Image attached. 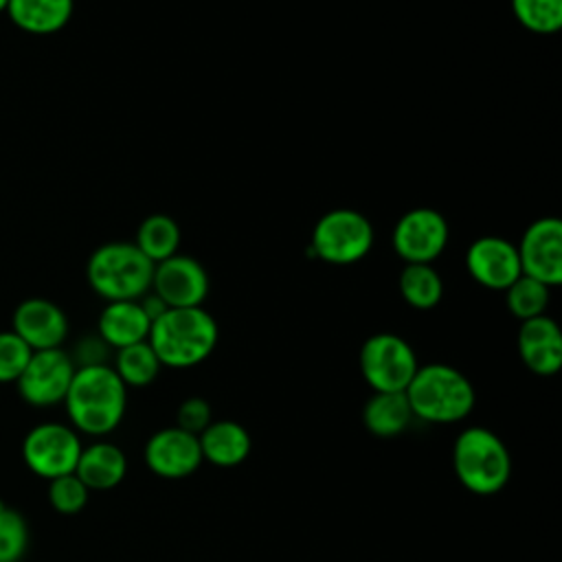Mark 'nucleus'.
I'll use <instances>...</instances> for the list:
<instances>
[{
  "instance_id": "obj_9",
  "label": "nucleus",
  "mask_w": 562,
  "mask_h": 562,
  "mask_svg": "<svg viewBox=\"0 0 562 562\" xmlns=\"http://www.w3.org/2000/svg\"><path fill=\"white\" fill-rule=\"evenodd\" d=\"M446 217L430 206H417L400 215L391 233V246L404 263H432L448 246Z\"/></svg>"
},
{
  "instance_id": "obj_17",
  "label": "nucleus",
  "mask_w": 562,
  "mask_h": 562,
  "mask_svg": "<svg viewBox=\"0 0 562 562\" xmlns=\"http://www.w3.org/2000/svg\"><path fill=\"white\" fill-rule=\"evenodd\" d=\"M75 474L90 492H108L123 483L127 474V457L112 441H92L81 448Z\"/></svg>"
},
{
  "instance_id": "obj_30",
  "label": "nucleus",
  "mask_w": 562,
  "mask_h": 562,
  "mask_svg": "<svg viewBox=\"0 0 562 562\" xmlns=\"http://www.w3.org/2000/svg\"><path fill=\"white\" fill-rule=\"evenodd\" d=\"M211 422H213L211 404L200 395H191L182 400L176 411V426L191 435H200Z\"/></svg>"
},
{
  "instance_id": "obj_3",
  "label": "nucleus",
  "mask_w": 562,
  "mask_h": 562,
  "mask_svg": "<svg viewBox=\"0 0 562 562\" xmlns=\"http://www.w3.org/2000/svg\"><path fill=\"white\" fill-rule=\"evenodd\" d=\"M404 395L413 417L428 424H457L476 404L474 384L465 373L446 362L419 364Z\"/></svg>"
},
{
  "instance_id": "obj_8",
  "label": "nucleus",
  "mask_w": 562,
  "mask_h": 562,
  "mask_svg": "<svg viewBox=\"0 0 562 562\" xmlns=\"http://www.w3.org/2000/svg\"><path fill=\"white\" fill-rule=\"evenodd\" d=\"M81 448L79 432L70 424L44 422L24 435L22 461L35 476L50 481L75 472Z\"/></svg>"
},
{
  "instance_id": "obj_27",
  "label": "nucleus",
  "mask_w": 562,
  "mask_h": 562,
  "mask_svg": "<svg viewBox=\"0 0 562 562\" xmlns=\"http://www.w3.org/2000/svg\"><path fill=\"white\" fill-rule=\"evenodd\" d=\"M29 549V522L0 498V562H18Z\"/></svg>"
},
{
  "instance_id": "obj_16",
  "label": "nucleus",
  "mask_w": 562,
  "mask_h": 562,
  "mask_svg": "<svg viewBox=\"0 0 562 562\" xmlns=\"http://www.w3.org/2000/svg\"><path fill=\"white\" fill-rule=\"evenodd\" d=\"M518 356L522 364L542 378L555 375L562 367V331L560 325L542 314L520 321L518 327Z\"/></svg>"
},
{
  "instance_id": "obj_25",
  "label": "nucleus",
  "mask_w": 562,
  "mask_h": 562,
  "mask_svg": "<svg viewBox=\"0 0 562 562\" xmlns=\"http://www.w3.org/2000/svg\"><path fill=\"white\" fill-rule=\"evenodd\" d=\"M549 301H551V288L527 274H520L505 290V305L518 321L547 314Z\"/></svg>"
},
{
  "instance_id": "obj_5",
  "label": "nucleus",
  "mask_w": 562,
  "mask_h": 562,
  "mask_svg": "<svg viewBox=\"0 0 562 562\" xmlns=\"http://www.w3.org/2000/svg\"><path fill=\"white\" fill-rule=\"evenodd\" d=\"M86 279L92 292L105 303L138 301L151 290L154 263L134 241H108L88 257Z\"/></svg>"
},
{
  "instance_id": "obj_18",
  "label": "nucleus",
  "mask_w": 562,
  "mask_h": 562,
  "mask_svg": "<svg viewBox=\"0 0 562 562\" xmlns=\"http://www.w3.org/2000/svg\"><path fill=\"white\" fill-rule=\"evenodd\" d=\"M149 327L151 321L138 301H110L97 318V334L114 351L147 340Z\"/></svg>"
},
{
  "instance_id": "obj_24",
  "label": "nucleus",
  "mask_w": 562,
  "mask_h": 562,
  "mask_svg": "<svg viewBox=\"0 0 562 562\" xmlns=\"http://www.w3.org/2000/svg\"><path fill=\"white\" fill-rule=\"evenodd\" d=\"M112 369L116 371V375L127 389H143L158 378L162 364L154 353L151 345L143 340V342H134L123 349H116Z\"/></svg>"
},
{
  "instance_id": "obj_26",
  "label": "nucleus",
  "mask_w": 562,
  "mask_h": 562,
  "mask_svg": "<svg viewBox=\"0 0 562 562\" xmlns=\"http://www.w3.org/2000/svg\"><path fill=\"white\" fill-rule=\"evenodd\" d=\"M514 18L536 35H553L562 29V0H512Z\"/></svg>"
},
{
  "instance_id": "obj_32",
  "label": "nucleus",
  "mask_w": 562,
  "mask_h": 562,
  "mask_svg": "<svg viewBox=\"0 0 562 562\" xmlns=\"http://www.w3.org/2000/svg\"><path fill=\"white\" fill-rule=\"evenodd\" d=\"M7 4H9V0H0V13L7 11Z\"/></svg>"
},
{
  "instance_id": "obj_10",
  "label": "nucleus",
  "mask_w": 562,
  "mask_h": 562,
  "mask_svg": "<svg viewBox=\"0 0 562 562\" xmlns=\"http://www.w3.org/2000/svg\"><path fill=\"white\" fill-rule=\"evenodd\" d=\"M75 362L68 351L42 349L33 351L24 371L15 380L20 397L35 408H50L64 402L70 380L75 375Z\"/></svg>"
},
{
  "instance_id": "obj_4",
  "label": "nucleus",
  "mask_w": 562,
  "mask_h": 562,
  "mask_svg": "<svg viewBox=\"0 0 562 562\" xmlns=\"http://www.w3.org/2000/svg\"><path fill=\"white\" fill-rule=\"evenodd\" d=\"M452 470L468 492L494 496L512 479V452L494 430L468 426L454 439Z\"/></svg>"
},
{
  "instance_id": "obj_28",
  "label": "nucleus",
  "mask_w": 562,
  "mask_h": 562,
  "mask_svg": "<svg viewBox=\"0 0 562 562\" xmlns=\"http://www.w3.org/2000/svg\"><path fill=\"white\" fill-rule=\"evenodd\" d=\"M88 498L90 490L75 472L48 481V503L61 516L79 514L88 505Z\"/></svg>"
},
{
  "instance_id": "obj_13",
  "label": "nucleus",
  "mask_w": 562,
  "mask_h": 562,
  "mask_svg": "<svg viewBox=\"0 0 562 562\" xmlns=\"http://www.w3.org/2000/svg\"><path fill=\"white\" fill-rule=\"evenodd\" d=\"M143 459L151 474L167 481L191 476L204 461L198 435H191L178 426L156 430L145 441Z\"/></svg>"
},
{
  "instance_id": "obj_2",
  "label": "nucleus",
  "mask_w": 562,
  "mask_h": 562,
  "mask_svg": "<svg viewBox=\"0 0 562 562\" xmlns=\"http://www.w3.org/2000/svg\"><path fill=\"white\" fill-rule=\"evenodd\" d=\"M220 338L217 321L200 307H169L151 321L147 342L162 367L189 369L204 362Z\"/></svg>"
},
{
  "instance_id": "obj_31",
  "label": "nucleus",
  "mask_w": 562,
  "mask_h": 562,
  "mask_svg": "<svg viewBox=\"0 0 562 562\" xmlns=\"http://www.w3.org/2000/svg\"><path fill=\"white\" fill-rule=\"evenodd\" d=\"M75 367H94V364H108L110 358V347L103 342L99 334L83 336L77 345L75 351L70 353Z\"/></svg>"
},
{
  "instance_id": "obj_1",
  "label": "nucleus",
  "mask_w": 562,
  "mask_h": 562,
  "mask_svg": "<svg viewBox=\"0 0 562 562\" xmlns=\"http://www.w3.org/2000/svg\"><path fill=\"white\" fill-rule=\"evenodd\" d=\"M79 435L105 437L119 428L127 408V386L112 364L77 367L61 402Z\"/></svg>"
},
{
  "instance_id": "obj_7",
  "label": "nucleus",
  "mask_w": 562,
  "mask_h": 562,
  "mask_svg": "<svg viewBox=\"0 0 562 562\" xmlns=\"http://www.w3.org/2000/svg\"><path fill=\"white\" fill-rule=\"evenodd\" d=\"M358 367L371 391L395 393L406 391L419 362L408 340L391 331H380L362 342Z\"/></svg>"
},
{
  "instance_id": "obj_29",
  "label": "nucleus",
  "mask_w": 562,
  "mask_h": 562,
  "mask_svg": "<svg viewBox=\"0 0 562 562\" xmlns=\"http://www.w3.org/2000/svg\"><path fill=\"white\" fill-rule=\"evenodd\" d=\"M31 353L33 349L15 331H0V384L15 382Z\"/></svg>"
},
{
  "instance_id": "obj_19",
  "label": "nucleus",
  "mask_w": 562,
  "mask_h": 562,
  "mask_svg": "<svg viewBox=\"0 0 562 562\" xmlns=\"http://www.w3.org/2000/svg\"><path fill=\"white\" fill-rule=\"evenodd\" d=\"M202 459L217 468H235L244 463L252 450V439L246 426L235 419H213L200 435Z\"/></svg>"
},
{
  "instance_id": "obj_21",
  "label": "nucleus",
  "mask_w": 562,
  "mask_h": 562,
  "mask_svg": "<svg viewBox=\"0 0 562 562\" xmlns=\"http://www.w3.org/2000/svg\"><path fill=\"white\" fill-rule=\"evenodd\" d=\"M411 422H413V413L404 391H395V393L373 391L362 406L364 428L380 439H391L402 435L411 426Z\"/></svg>"
},
{
  "instance_id": "obj_6",
  "label": "nucleus",
  "mask_w": 562,
  "mask_h": 562,
  "mask_svg": "<svg viewBox=\"0 0 562 562\" xmlns=\"http://www.w3.org/2000/svg\"><path fill=\"white\" fill-rule=\"evenodd\" d=\"M373 241L375 231L367 215L353 209H334L316 220L310 255L331 266H351L371 252Z\"/></svg>"
},
{
  "instance_id": "obj_22",
  "label": "nucleus",
  "mask_w": 562,
  "mask_h": 562,
  "mask_svg": "<svg viewBox=\"0 0 562 562\" xmlns=\"http://www.w3.org/2000/svg\"><path fill=\"white\" fill-rule=\"evenodd\" d=\"M180 239H182L180 224L171 215L151 213L138 224L134 244L156 266L178 252Z\"/></svg>"
},
{
  "instance_id": "obj_33",
  "label": "nucleus",
  "mask_w": 562,
  "mask_h": 562,
  "mask_svg": "<svg viewBox=\"0 0 562 562\" xmlns=\"http://www.w3.org/2000/svg\"><path fill=\"white\" fill-rule=\"evenodd\" d=\"M18 562H22V560H18Z\"/></svg>"
},
{
  "instance_id": "obj_11",
  "label": "nucleus",
  "mask_w": 562,
  "mask_h": 562,
  "mask_svg": "<svg viewBox=\"0 0 562 562\" xmlns=\"http://www.w3.org/2000/svg\"><path fill=\"white\" fill-rule=\"evenodd\" d=\"M520 270L549 288L562 283V222L553 215L533 220L516 244Z\"/></svg>"
},
{
  "instance_id": "obj_15",
  "label": "nucleus",
  "mask_w": 562,
  "mask_h": 562,
  "mask_svg": "<svg viewBox=\"0 0 562 562\" xmlns=\"http://www.w3.org/2000/svg\"><path fill=\"white\" fill-rule=\"evenodd\" d=\"M11 325V331H15L33 351L61 347L70 327L66 312L42 296H31L18 303Z\"/></svg>"
},
{
  "instance_id": "obj_14",
  "label": "nucleus",
  "mask_w": 562,
  "mask_h": 562,
  "mask_svg": "<svg viewBox=\"0 0 562 562\" xmlns=\"http://www.w3.org/2000/svg\"><path fill=\"white\" fill-rule=\"evenodd\" d=\"M468 274L487 290H507L520 274L518 248L501 235L476 237L465 250Z\"/></svg>"
},
{
  "instance_id": "obj_23",
  "label": "nucleus",
  "mask_w": 562,
  "mask_h": 562,
  "mask_svg": "<svg viewBox=\"0 0 562 562\" xmlns=\"http://www.w3.org/2000/svg\"><path fill=\"white\" fill-rule=\"evenodd\" d=\"M402 299L415 310H432L443 296V279L432 263H406L397 277Z\"/></svg>"
},
{
  "instance_id": "obj_20",
  "label": "nucleus",
  "mask_w": 562,
  "mask_h": 562,
  "mask_svg": "<svg viewBox=\"0 0 562 562\" xmlns=\"http://www.w3.org/2000/svg\"><path fill=\"white\" fill-rule=\"evenodd\" d=\"M75 0H9L11 22L31 35H53L72 18Z\"/></svg>"
},
{
  "instance_id": "obj_12",
  "label": "nucleus",
  "mask_w": 562,
  "mask_h": 562,
  "mask_svg": "<svg viewBox=\"0 0 562 562\" xmlns=\"http://www.w3.org/2000/svg\"><path fill=\"white\" fill-rule=\"evenodd\" d=\"M211 290L206 268L191 255L176 252L154 266L151 292L167 307H200Z\"/></svg>"
}]
</instances>
